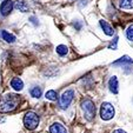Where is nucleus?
Returning <instances> with one entry per match:
<instances>
[{"label": "nucleus", "instance_id": "obj_6", "mask_svg": "<svg viewBox=\"0 0 133 133\" xmlns=\"http://www.w3.org/2000/svg\"><path fill=\"white\" fill-rule=\"evenodd\" d=\"M13 7H14V6H13L12 0H5V1H3L1 5H0V14L3 15V17H6V15H8L12 12Z\"/></svg>", "mask_w": 133, "mask_h": 133}, {"label": "nucleus", "instance_id": "obj_12", "mask_svg": "<svg viewBox=\"0 0 133 133\" xmlns=\"http://www.w3.org/2000/svg\"><path fill=\"white\" fill-rule=\"evenodd\" d=\"M13 6H14V7L19 11V12L25 13V12H27V11H28L27 4H26L25 1H23V0H18V1H15V4Z\"/></svg>", "mask_w": 133, "mask_h": 133}, {"label": "nucleus", "instance_id": "obj_18", "mask_svg": "<svg viewBox=\"0 0 133 133\" xmlns=\"http://www.w3.org/2000/svg\"><path fill=\"white\" fill-rule=\"evenodd\" d=\"M126 37H127L128 40L133 41V25H130L126 30Z\"/></svg>", "mask_w": 133, "mask_h": 133}, {"label": "nucleus", "instance_id": "obj_1", "mask_svg": "<svg viewBox=\"0 0 133 133\" xmlns=\"http://www.w3.org/2000/svg\"><path fill=\"white\" fill-rule=\"evenodd\" d=\"M20 101V97L14 93H7L0 99V112L8 113L18 107Z\"/></svg>", "mask_w": 133, "mask_h": 133}, {"label": "nucleus", "instance_id": "obj_15", "mask_svg": "<svg viewBox=\"0 0 133 133\" xmlns=\"http://www.w3.org/2000/svg\"><path fill=\"white\" fill-rule=\"evenodd\" d=\"M45 97H46V99H48V100L54 101V100H57V98H58V93H57V91H54V90H50L45 93Z\"/></svg>", "mask_w": 133, "mask_h": 133}, {"label": "nucleus", "instance_id": "obj_13", "mask_svg": "<svg viewBox=\"0 0 133 133\" xmlns=\"http://www.w3.org/2000/svg\"><path fill=\"white\" fill-rule=\"evenodd\" d=\"M1 38L6 43H14L15 41V37L11 33H8L7 31H1Z\"/></svg>", "mask_w": 133, "mask_h": 133}, {"label": "nucleus", "instance_id": "obj_2", "mask_svg": "<svg viewBox=\"0 0 133 133\" xmlns=\"http://www.w3.org/2000/svg\"><path fill=\"white\" fill-rule=\"evenodd\" d=\"M81 110L84 112V117L86 118V120L92 121L96 117V106L91 99L86 98L81 101Z\"/></svg>", "mask_w": 133, "mask_h": 133}, {"label": "nucleus", "instance_id": "obj_11", "mask_svg": "<svg viewBox=\"0 0 133 133\" xmlns=\"http://www.w3.org/2000/svg\"><path fill=\"white\" fill-rule=\"evenodd\" d=\"M11 86L15 91H21L24 88V83L20 78H13L11 80Z\"/></svg>", "mask_w": 133, "mask_h": 133}, {"label": "nucleus", "instance_id": "obj_9", "mask_svg": "<svg viewBox=\"0 0 133 133\" xmlns=\"http://www.w3.org/2000/svg\"><path fill=\"white\" fill-rule=\"evenodd\" d=\"M50 133H67V132H66V128L60 123H54L53 125H51Z\"/></svg>", "mask_w": 133, "mask_h": 133}, {"label": "nucleus", "instance_id": "obj_7", "mask_svg": "<svg viewBox=\"0 0 133 133\" xmlns=\"http://www.w3.org/2000/svg\"><path fill=\"white\" fill-rule=\"evenodd\" d=\"M112 65H114V66H130V65H133V60L130 58V57L125 55V57H121L120 59H118L117 61H114Z\"/></svg>", "mask_w": 133, "mask_h": 133}, {"label": "nucleus", "instance_id": "obj_10", "mask_svg": "<svg viewBox=\"0 0 133 133\" xmlns=\"http://www.w3.org/2000/svg\"><path fill=\"white\" fill-rule=\"evenodd\" d=\"M118 78L117 77H112V78L110 79V81H108V88H110V91L112 93H114V94H117L118 93Z\"/></svg>", "mask_w": 133, "mask_h": 133}, {"label": "nucleus", "instance_id": "obj_17", "mask_svg": "<svg viewBox=\"0 0 133 133\" xmlns=\"http://www.w3.org/2000/svg\"><path fill=\"white\" fill-rule=\"evenodd\" d=\"M55 51H57V53H58L59 55L64 57V55L67 54V52H68V47H67L66 45H59V46H57Z\"/></svg>", "mask_w": 133, "mask_h": 133}, {"label": "nucleus", "instance_id": "obj_5", "mask_svg": "<svg viewBox=\"0 0 133 133\" xmlns=\"http://www.w3.org/2000/svg\"><path fill=\"white\" fill-rule=\"evenodd\" d=\"M73 98H74V91L73 90H66L65 92H63V94L60 96V99H59V106H60V108L66 110L70 106V104L72 103Z\"/></svg>", "mask_w": 133, "mask_h": 133}, {"label": "nucleus", "instance_id": "obj_4", "mask_svg": "<svg viewBox=\"0 0 133 133\" xmlns=\"http://www.w3.org/2000/svg\"><path fill=\"white\" fill-rule=\"evenodd\" d=\"M100 117L103 120H111L114 117V107L110 103H103L100 106Z\"/></svg>", "mask_w": 133, "mask_h": 133}, {"label": "nucleus", "instance_id": "obj_20", "mask_svg": "<svg viewBox=\"0 0 133 133\" xmlns=\"http://www.w3.org/2000/svg\"><path fill=\"white\" fill-rule=\"evenodd\" d=\"M30 20L32 21V23L34 24V25H38V23H37V19H35L34 17H31V18H30Z\"/></svg>", "mask_w": 133, "mask_h": 133}, {"label": "nucleus", "instance_id": "obj_3", "mask_svg": "<svg viewBox=\"0 0 133 133\" xmlns=\"http://www.w3.org/2000/svg\"><path fill=\"white\" fill-rule=\"evenodd\" d=\"M39 120L40 119H39V116H38L37 113L30 111L24 117V125L28 130H35L38 127V125H39Z\"/></svg>", "mask_w": 133, "mask_h": 133}, {"label": "nucleus", "instance_id": "obj_16", "mask_svg": "<svg viewBox=\"0 0 133 133\" xmlns=\"http://www.w3.org/2000/svg\"><path fill=\"white\" fill-rule=\"evenodd\" d=\"M31 96L33 97V98H40L41 94H43V91H41V87H38V86H35V87L31 88Z\"/></svg>", "mask_w": 133, "mask_h": 133}, {"label": "nucleus", "instance_id": "obj_19", "mask_svg": "<svg viewBox=\"0 0 133 133\" xmlns=\"http://www.w3.org/2000/svg\"><path fill=\"white\" fill-rule=\"evenodd\" d=\"M117 43H118V38H114V40L112 41V43L110 44V48H113V50H116L117 48Z\"/></svg>", "mask_w": 133, "mask_h": 133}, {"label": "nucleus", "instance_id": "obj_8", "mask_svg": "<svg viewBox=\"0 0 133 133\" xmlns=\"http://www.w3.org/2000/svg\"><path fill=\"white\" fill-rule=\"evenodd\" d=\"M100 26H101V28H103V31H104V33H105L106 35H113L114 34V30L112 28V26L110 25V24L107 23V21H105V20H100Z\"/></svg>", "mask_w": 133, "mask_h": 133}, {"label": "nucleus", "instance_id": "obj_21", "mask_svg": "<svg viewBox=\"0 0 133 133\" xmlns=\"http://www.w3.org/2000/svg\"><path fill=\"white\" fill-rule=\"evenodd\" d=\"M113 133H126V132H125V131H124V130H120V128H119V130L113 131Z\"/></svg>", "mask_w": 133, "mask_h": 133}, {"label": "nucleus", "instance_id": "obj_14", "mask_svg": "<svg viewBox=\"0 0 133 133\" xmlns=\"http://www.w3.org/2000/svg\"><path fill=\"white\" fill-rule=\"evenodd\" d=\"M133 6V0H119V7L124 10H130Z\"/></svg>", "mask_w": 133, "mask_h": 133}]
</instances>
